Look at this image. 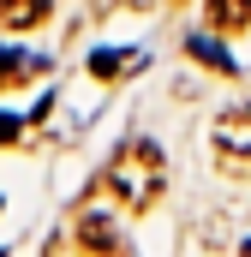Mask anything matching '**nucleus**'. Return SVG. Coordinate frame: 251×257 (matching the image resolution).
<instances>
[{
  "mask_svg": "<svg viewBox=\"0 0 251 257\" xmlns=\"http://www.w3.org/2000/svg\"><path fill=\"white\" fill-rule=\"evenodd\" d=\"M209 144H215L221 174L251 180V108H227V114L215 120V132H209Z\"/></svg>",
  "mask_w": 251,
  "mask_h": 257,
  "instance_id": "obj_2",
  "label": "nucleus"
},
{
  "mask_svg": "<svg viewBox=\"0 0 251 257\" xmlns=\"http://www.w3.org/2000/svg\"><path fill=\"white\" fill-rule=\"evenodd\" d=\"M12 138H18V120H6V114H0V144H12Z\"/></svg>",
  "mask_w": 251,
  "mask_h": 257,
  "instance_id": "obj_8",
  "label": "nucleus"
},
{
  "mask_svg": "<svg viewBox=\"0 0 251 257\" xmlns=\"http://www.w3.org/2000/svg\"><path fill=\"white\" fill-rule=\"evenodd\" d=\"M209 24L215 30H245L251 24V0H209Z\"/></svg>",
  "mask_w": 251,
  "mask_h": 257,
  "instance_id": "obj_5",
  "label": "nucleus"
},
{
  "mask_svg": "<svg viewBox=\"0 0 251 257\" xmlns=\"http://www.w3.org/2000/svg\"><path fill=\"white\" fill-rule=\"evenodd\" d=\"M108 186L126 197V209H150L162 186H168V162H162V150L150 144V138H132L120 156H114V168H108Z\"/></svg>",
  "mask_w": 251,
  "mask_h": 257,
  "instance_id": "obj_1",
  "label": "nucleus"
},
{
  "mask_svg": "<svg viewBox=\"0 0 251 257\" xmlns=\"http://www.w3.org/2000/svg\"><path fill=\"white\" fill-rule=\"evenodd\" d=\"M78 245H84V251H120L126 233L108 221V215H84V221H78Z\"/></svg>",
  "mask_w": 251,
  "mask_h": 257,
  "instance_id": "obj_3",
  "label": "nucleus"
},
{
  "mask_svg": "<svg viewBox=\"0 0 251 257\" xmlns=\"http://www.w3.org/2000/svg\"><path fill=\"white\" fill-rule=\"evenodd\" d=\"M0 72H24V54H6L0 48Z\"/></svg>",
  "mask_w": 251,
  "mask_h": 257,
  "instance_id": "obj_7",
  "label": "nucleus"
},
{
  "mask_svg": "<svg viewBox=\"0 0 251 257\" xmlns=\"http://www.w3.org/2000/svg\"><path fill=\"white\" fill-rule=\"evenodd\" d=\"M191 54H197L203 66H221V72H233V60H227V48H221V42H209V36H197V42H191Z\"/></svg>",
  "mask_w": 251,
  "mask_h": 257,
  "instance_id": "obj_6",
  "label": "nucleus"
},
{
  "mask_svg": "<svg viewBox=\"0 0 251 257\" xmlns=\"http://www.w3.org/2000/svg\"><path fill=\"white\" fill-rule=\"evenodd\" d=\"M48 18V0H0V24L6 30H30Z\"/></svg>",
  "mask_w": 251,
  "mask_h": 257,
  "instance_id": "obj_4",
  "label": "nucleus"
}]
</instances>
